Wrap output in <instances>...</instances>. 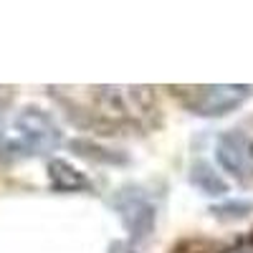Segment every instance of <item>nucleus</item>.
<instances>
[{
	"label": "nucleus",
	"instance_id": "3",
	"mask_svg": "<svg viewBox=\"0 0 253 253\" xmlns=\"http://www.w3.org/2000/svg\"><path fill=\"white\" fill-rule=\"evenodd\" d=\"M215 160L236 180H253V137L241 129L220 134L215 142Z\"/></svg>",
	"mask_w": 253,
	"mask_h": 253
},
{
	"label": "nucleus",
	"instance_id": "2",
	"mask_svg": "<svg viewBox=\"0 0 253 253\" xmlns=\"http://www.w3.org/2000/svg\"><path fill=\"white\" fill-rule=\"evenodd\" d=\"M248 96H251V86L213 84V86L190 89V94H185V107L198 117H220L241 107Z\"/></svg>",
	"mask_w": 253,
	"mask_h": 253
},
{
	"label": "nucleus",
	"instance_id": "9",
	"mask_svg": "<svg viewBox=\"0 0 253 253\" xmlns=\"http://www.w3.org/2000/svg\"><path fill=\"white\" fill-rule=\"evenodd\" d=\"M109 253H139V251H137L132 243H114Z\"/></svg>",
	"mask_w": 253,
	"mask_h": 253
},
{
	"label": "nucleus",
	"instance_id": "1",
	"mask_svg": "<svg viewBox=\"0 0 253 253\" xmlns=\"http://www.w3.org/2000/svg\"><path fill=\"white\" fill-rule=\"evenodd\" d=\"M61 126L38 109H23L5 132H0V155L3 157H33L51 152L61 144Z\"/></svg>",
	"mask_w": 253,
	"mask_h": 253
},
{
	"label": "nucleus",
	"instance_id": "7",
	"mask_svg": "<svg viewBox=\"0 0 253 253\" xmlns=\"http://www.w3.org/2000/svg\"><path fill=\"white\" fill-rule=\"evenodd\" d=\"M251 210H253L251 200H225L220 205L210 208V213H213L215 218H220V220H241L251 213Z\"/></svg>",
	"mask_w": 253,
	"mask_h": 253
},
{
	"label": "nucleus",
	"instance_id": "4",
	"mask_svg": "<svg viewBox=\"0 0 253 253\" xmlns=\"http://www.w3.org/2000/svg\"><path fill=\"white\" fill-rule=\"evenodd\" d=\"M117 210H119V218L124 220L126 230L132 233L134 241L147 238L155 230V218H157V208L155 203L142 195V193H132V190H124V193L117 195L114 200Z\"/></svg>",
	"mask_w": 253,
	"mask_h": 253
},
{
	"label": "nucleus",
	"instance_id": "5",
	"mask_svg": "<svg viewBox=\"0 0 253 253\" xmlns=\"http://www.w3.org/2000/svg\"><path fill=\"white\" fill-rule=\"evenodd\" d=\"M48 180L56 193H81V190H89V177L66 160L48 162Z\"/></svg>",
	"mask_w": 253,
	"mask_h": 253
},
{
	"label": "nucleus",
	"instance_id": "6",
	"mask_svg": "<svg viewBox=\"0 0 253 253\" xmlns=\"http://www.w3.org/2000/svg\"><path fill=\"white\" fill-rule=\"evenodd\" d=\"M190 182H193L203 195H225L228 193V182L208 162H200V160L190 167Z\"/></svg>",
	"mask_w": 253,
	"mask_h": 253
},
{
	"label": "nucleus",
	"instance_id": "8",
	"mask_svg": "<svg viewBox=\"0 0 253 253\" xmlns=\"http://www.w3.org/2000/svg\"><path fill=\"white\" fill-rule=\"evenodd\" d=\"M220 253H253V233L246 236V238H241V241H236L233 246H228Z\"/></svg>",
	"mask_w": 253,
	"mask_h": 253
}]
</instances>
